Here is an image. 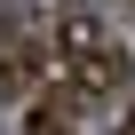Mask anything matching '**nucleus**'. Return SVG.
I'll use <instances>...</instances> for the list:
<instances>
[{
  "label": "nucleus",
  "instance_id": "obj_1",
  "mask_svg": "<svg viewBox=\"0 0 135 135\" xmlns=\"http://www.w3.org/2000/svg\"><path fill=\"white\" fill-rule=\"evenodd\" d=\"M56 56H64V88H72L80 103H119L127 95V48L88 8H72V16L56 24Z\"/></svg>",
  "mask_w": 135,
  "mask_h": 135
},
{
  "label": "nucleus",
  "instance_id": "obj_2",
  "mask_svg": "<svg viewBox=\"0 0 135 135\" xmlns=\"http://www.w3.org/2000/svg\"><path fill=\"white\" fill-rule=\"evenodd\" d=\"M119 135H135V111H127V119H119Z\"/></svg>",
  "mask_w": 135,
  "mask_h": 135
}]
</instances>
